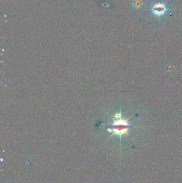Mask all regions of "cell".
I'll return each instance as SVG.
<instances>
[{
    "mask_svg": "<svg viewBox=\"0 0 182 183\" xmlns=\"http://www.w3.org/2000/svg\"><path fill=\"white\" fill-rule=\"evenodd\" d=\"M131 116H132V115L131 116L129 117V118H128L126 120H122V119L115 120L112 118L113 120V124L112 127L113 133L111 136H109L108 140L116 134V135H119V136L126 134V135L129 136V134H128V129H129L130 127L128 123V120L130 118V117Z\"/></svg>",
    "mask_w": 182,
    "mask_h": 183,
    "instance_id": "obj_1",
    "label": "cell"
},
{
    "mask_svg": "<svg viewBox=\"0 0 182 183\" xmlns=\"http://www.w3.org/2000/svg\"><path fill=\"white\" fill-rule=\"evenodd\" d=\"M142 1L141 0H135L132 2L133 7H134L135 9H139L142 6Z\"/></svg>",
    "mask_w": 182,
    "mask_h": 183,
    "instance_id": "obj_3",
    "label": "cell"
},
{
    "mask_svg": "<svg viewBox=\"0 0 182 183\" xmlns=\"http://www.w3.org/2000/svg\"><path fill=\"white\" fill-rule=\"evenodd\" d=\"M132 1H135V0H132Z\"/></svg>",
    "mask_w": 182,
    "mask_h": 183,
    "instance_id": "obj_4",
    "label": "cell"
},
{
    "mask_svg": "<svg viewBox=\"0 0 182 183\" xmlns=\"http://www.w3.org/2000/svg\"><path fill=\"white\" fill-rule=\"evenodd\" d=\"M167 11L168 9L165 5L161 3L154 4L152 8L153 14L157 17H161L164 16Z\"/></svg>",
    "mask_w": 182,
    "mask_h": 183,
    "instance_id": "obj_2",
    "label": "cell"
}]
</instances>
